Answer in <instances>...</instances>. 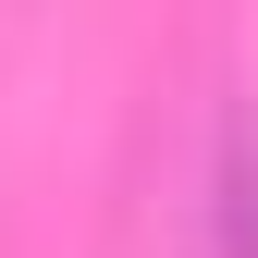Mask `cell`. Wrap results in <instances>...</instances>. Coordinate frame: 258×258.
<instances>
[{
  "mask_svg": "<svg viewBox=\"0 0 258 258\" xmlns=\"http://www.w3.org/2000/svg\"><path fill=\"white\" fill-rule=\"evenodd\" d=\"M209 258H258V99L221 111V172H209Z\"/></svg>",
  "mask_w": 258,
  "mask_h": 258,
  "instance_id": "6da1fadb",
  "label": "cell"
}]
</instances>
